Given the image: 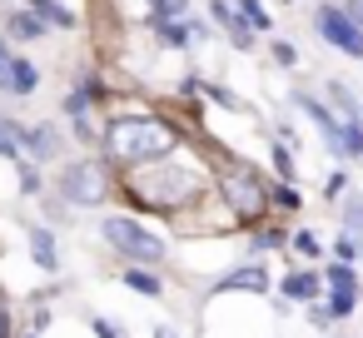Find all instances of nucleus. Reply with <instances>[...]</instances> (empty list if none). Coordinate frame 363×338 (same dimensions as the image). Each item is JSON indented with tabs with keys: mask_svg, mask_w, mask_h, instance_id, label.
<instances>
[{
	"mask_svg": "<svg viewBox=\"0 0 363 338\" xmlns=\"http://www.w3.org/2000/svg\"><path fill=\"white\" fill-rule=\"evenodd\" d=\"M298 105L313 115V125H318V135H323V145H328L333 154H343V159L363 154V125H343V120H338V115H328L313 95H298Z\"/></svg>",
	"mask_w": 363,
	"mask_h": 338,
	"instance_id": "obj_3",
	"label": "nucleus"
},
{
	"mask_svg": "<svg viewBox=\"0 0 363 338\" xmlns=\"http://www.w3.org/2000/svg\"><path fill=\"white\" fill-rule=\"evenodd\" d=\"M0 154H6V159L21 154V130H6V120H0Z\"/></svg>",
	"mask_w": 363,
	"mask_h": 338,
	"instance_id": "obj_21",
	"label": "nucleus"
},
{
	"mask_svg": "<svg viewBox=\"0 0 363 338\" xmlns=\"http://www.w3.org/2000/svg\"><path fill=\"white\" fill-rule=\"evenodd\" d=\"M348 16H353V26L363 30V0H353V11H348Z\"/></svg>",
	"mask_w": 363,
	"mask_h": 338,
	"instance_id": "obj_28",
	"label": "nucleus"
},
{
	"mask_svg": "<svg viewBox=\"0 0 363 338\" xmlns=\"http://www.w3.org/2000/svg\"><path fill=\"white\" fill-rule=\"evenodd\" d=\"M289 298H298V303H313L318 298V274H308V269H294V274H284V283H279Z\"/></svg>",
	"mask_w": 363,
	"mask_h": 338,
	"instance_id": "obj_8",
	"label": "nucleus"
},
{
	"mask_svg": "<svg viewBox=\"0 0 363 338\" xmlns=\"http://www.w3.org/2000/svg\"><path fill=\"white\" fill-rule=\"evenodd\" d=\"M224 194H229V204H234V209H249V214L264 204V184H259L249 169H234V174L224 179Z\"/></svg>",
	"mask_w": 363,
	"mask_h": 338,
	"instance_id": "obj_6",
	"label": "nucleus"
},
{
	"mask_svg": "<svg viewBox=\"0 0 363 338\" xmlns=\"http://www.w3.org/2000/svg\"><path fill=\"white\" fill-rule=\"evenodd\" d=\"M155 338H169V328H160V333H155Z\"/></svg>",
	"mask_w": 363,
	"mask_h": 338,
	"instance_id": "obj_30",
	"label": "nucleus"
},
{
	"mask_svg": "<svg viewBox=\"0 0 363 338\" xmlns=\"http://www.w3.org/2000/svg\"><path fill=\"white\" fill-rule=\"evenodd\" d=\"M328 288H333V293H358V278H353V269L333 259V264H328Z\"/></svg>",
	"mask_w": 363,
	"mask_h": 338,
	"instance_id": "obj_16",
	"label": "nucleus"
},
{
	"mask_svg": "<svg viewBox=\"0 0 363 338\" xmlns=\"http://www.w3.org/2000/svg\"><path fill=\"white\" fill-rule=\"evenodd\" d=\"M209 11H214V21H219V26L234 35V45H239V50H249V45H254V30H249V26L234 16V6H229V0H209Z\"/></svg>",
	"mask_w": 363,
	"mask_h": 338,
	"instance_id": "obj_7",
	"label": "nucleus"
},
{
	"mask_svg": "<svg viewBox=\"0 0 363 338\" xmlns=\"http://www.w3.org/2000/svg\"><path fill=\"white\" fill-rule=\"evenodd\" d=\"M313 26H318V35H323L333 50H343L348 60H363V30L353 26V16H348L343 6H318V11H313Z\"/></svg>",
	"mask_w": 363,
	"mask_h": 338,
	"instance_id": "obj_4",
	"label": "nucleus"
},
{
	"mask_svg": "<svg viewBox=\"0 0 363 338\" xmlns=\"http://www.w3.org/2000/svg\"><path fill=\"white\" fill-rule=\"evenodd\" d=\"M294 249H298L303 259H318V239H313L308 229H303V234H294Z\"/></svg>",
	"mask_w": 363,
	"mask_h": 338,
	"instance_id": "obj_22",
	"label": "nucleus"
},
{
	"mask_svg": "<svg viewBox=\"0 0 363 338\" xmlns=\"http://www.w3.org/2000/svg\"><path fill=\"white\" fill-rule=\"evenodd\" d=\"M348 308H353V293H333L328 298V318H343Z\"/></svg>",
	"mask_w": 363,
	"mask_h": 338,
	"instance_id": "obj_23",
	"label": "nucleus"
},
{
	"mask_svg": "<svg viewBox=\"0 0 363 338\" xmlns=\"http://www.w3.org/2000/svg\"><path fill=\"white\" fill-rule=\"evenodd\" d=\"M30 16H35L45 30H50V26H60V30H70V26H75V11H65L60 0H30Z\"/></svg>",
	"mask_w": 363,
	"mask_h": 338,
	"instance_id": "obj_9",
	"label": "nucleus"
},
{
	"mask_svg": "<svg viewBox=\"0 0 363 338\" xmlns=\"http://www.w3.org/2000/svg\"><path fill=\"white\" fill-rule=\"evenodd\" d=\"M105 239H110L130 264H160V259H164V244H160L150 229H140L135 219H125V214L105 219Z\"/></svg>",
	"mask_w": 363,
	"mask_h": 338,
	"instance_id": "obj_2",
	"label": "nucleus"
},
{
	"mask_svg": "<svg viewBox=\"0 0 363 338\" xmlns=\"http://www.w3.org/2000/svg\"><path fill=\"white\" fill-rule=\"evenodd\" d=\"M30 254H35V264H40V269H55V264H60L55 239H50L45 229H30Z\"/></svg>",
	"mask_w": 363,
	"mask_h": 338,
	"instance_id": "obj_12",
	"label": "nucleus"
},
{
	"mask_svg": "<svg viewBox=\"0 0 363 338\" xmlns=\"http://www.w3.org/2000/svg\"><path fill=\"white\" fill-rule=\"evenodd\" d=\"M155 35H160L164 45H174V50L189 45V26H184V21H155Z\"/></svg>",
	"mask_w": 363,
	"mask_h": 338,
	"instance_id": "obj_15",
	"label": "nucleus"
},
{
	"mask_svg": "<svg viewBox=\"0 0 363 338\" xmlns=\"http://www.w3.org/2000/svg\"><path fill=\"white\" fill-rule=\"evenodd\" d=\"M35 85H40V70L16 55V60H11V85H6V95H35Z\"/></svg>",
	"mask_w": 363,
	"mask_h": 338,
	"instance_id": "obj_10",
	"label": "nucleus"
},
{
	"mask_svg": "<svg viewBox=\"0 0 363 338\" xmlns=\"http://www.w3.org/2000/svg\"><path fill=\"white\" fill-rule=\"evenodd\" d=\"M274 204H284V209H298V189L289 184V189H274Z\"/></svg>",
	"mask_w": 363,
	"mask_h": 338,
	"instance_id": "obj_25",
	"label": "nucleus"
},
{
	"mask_svg": "<svg viewBox=\"0 0 363 338\" xmlns=\"http://www.w3.org/2000/svg\"><path fill=\"white\" fill-rule=\"evenodd\" d=\"M6 30H11L16 40H35V35H45V26H40L30 11H11V16H6Z\"/></svg>",
	"mask_w": 363,
	"mask_h": 338,
	"instance_id": "obj_11",
	"label": "nucleus"
},
{
	"mask_svg": "<svg viewBox=\"0 0 363 338\" xmlns=\"http://www.w3.org/2000/svg\"><path fill=\"white\" fill-rule=\"evenodd\" d=\"M95 333H100V338H115V328H110L105 318H95Z\"/></svg>",
	"mask_w": 363,
	"mask_h": 338,
	"instance_id": "obj_29",
	"label": "nucleus"
},
{
	"mask_svg": "<svg viewBox=\"0 0 363 338\" xmlns=\"http://www.w3.org/2000/svg\"><path fill=\"white\" fill-rule=\"evenodd\" d=\"M274 60H279V65H294V60H298V50H294V45H284V40H279V45H274Z\"/></svg>",
	"mask_w": 363,
	"mask_h": 338,
	"instance_id": "obj_26",
	"label": "nucleus"
},
{
	"mask_svg": "<svg viewBox=\"0 0 363 338\" xmlns=\"http://www.w3.org/2000/svg\"><path fill=\"white\" fill-rule=\"evenodd\" d=\"M60 189H65V199H70V204H100V194H105L100 169H95V164H70V169H65V179H60Z\"/></svg>",
	"mask_w": 363,
	"mask_h": 338,
	"instance_id": "obj_5",
	"label": "nucleus"
},
{
	"mask_svg": "<svg viewBox=\"0 0 363 338\" xmlns=\"http://www.w3.org/2000/svg\"><path fill=\"white\" fill-rule=\"evenodd\" d=\"M11 60H16V55H11V45H0V90L11 85Z\"/></svg>",
	"mask_w": 363,
	"mask_h": 338,
	"instance_id": "obj_24",
	"label": "nucleus"
},
{
	"mask_svg": "<svg viewBox=\"0 0 363 338\" xmlns=\"http://www.w3.org/2000/svg\"><path fill=\"white\" fill-rule=\"evenodd\" d=\"M0 338H6V318H0Z\"/></svg>",
	"mask_w": 363,
	"mask_h": 338,
	"instance_id": "obj_31",
	"label": "nucleus"
},
{
	"mask_svg": "<svg viewBox=\"0 0 363 338\" xmlns=\"http://www.w3.org/2000/svg\"><path fill=\"white\" fill-rule=\"evenodd\" d=\"M274 164H279V174H294V159H289V150H284V145L274 150Z\"/></svg>",
	"mask_w": 363,
	"mask_h": 338,
	"instance_id": "obj_27",
	"label": "nucleus"
},
{
	"mask_svg": "<svg viewBox=\"0 0 363 338\" xmlns=\"http://www.w3.org/2000/svg\"><path fill=\"white\" fill-rule=\"evenodd\" d=\"M234 6H239L234 16H239V21H244L249 30H269V11L259 6V0H234Z\"/></svg>",
	"mask_w": 363,
	"mask_h": 338,
	"instance_id": "obj_14",
	"label": "nucleus"
},
{
	"mask_svg": "<svg viewBox=\"0 0 363 338\" xmlns=\"http://www.w3.org/2000/svg\"><path fill=\"white\" fill-rule=\"evenodd\" d=\"M224 288H249V293H259V288H264V269H239V274H229Z\"/></svg>",
	"mask_w": 363,
	"mask_h": 338,
	"instance_id": "obj_19",
	"label": "nucleus"
},
{
	"mask_svg": "<svg viewBox=\"0 0 363 338\" xmlns=\"http://www.w3.org/2000/svg\"><path fill=\"white\" fill-rule=\"evenodd\" d=\"M125 283H130L135 293H145V298H160V278H155V274H145V269H130V274H125Z\"/></svg>",
	"mask_w": 363,
	"mask_h": 338,
	"instance_id": "obj_18",
	"label": "nucleus"
},
{
	"mask_svg": "<svg viewBox=\"0 0 363 338\" xmlns=\"http://www.w3.org/2000/svg\"><path fill=\"white\" fill-rule=\"evenodd\" d=\"M343 224H348L343 239H353L358 254H363V199H348V204H343Z\"/></svg>",
	"mask_w": 363,
	"mask_h": 338,
	"instance_id": "obj_13",
	"label": "nucleus"
},
{
	"mask_svg": "<svg viewBox=\"0 0 363 338\" xmlns=\"http://www.w3.org/2000/svg\"><path fill=\"white\" fill-rule=\"evenodd\" d=\"M189 11V0H155V21H179Z\"/></svg>",
	"mask_w": 363,
	"mask_h": 338,
	"instance_id": "obj_20",
	"label": "nucleus"
},
{
	"mask_svg": "<svg viewBox=\"0 0 363 338\" xmlns=\"http://www.w3.org/2000/svg\"><path fill=\"white\" fill-rule=\"evenodd\" d=\"M105 145H110L115 159L145 164V159H160V154L174 150V130L160 125V120H145V115H140V120H115L110 135H105Z\"/></svg>",
	"mask_w": 363,
	"mask_h": 338,
	"instance_id": "obj_1",
	"label": "nucleus"
},
{
	"mask_svg": "<svg viewBox=\"0 0 363 338\" xmlns=\"http://www.w3.org/2000/svg\"><path fill=\"white\" fill-rule=\"evenodd\" d=\"M21 135H26V140H30V150H35V154H40V159H50V154H55V150H60V140H55V135H50V130H21Z\"/></svg>",
	"mask_w": 363,
	"mask_h": 338,
	"instance_id": "obj_17",
	"label": "nucleus"
}]
</instances>
